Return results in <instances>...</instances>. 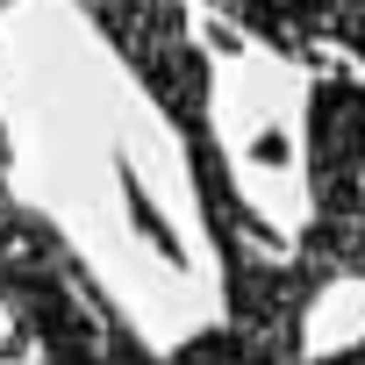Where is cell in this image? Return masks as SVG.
<instances>
[{
  "mask_svg": "<svg viewBox=\"0 0 365 365\" xmlns=\"http://www.w3.org/2000/svg\"><path fill=\"white\" fill-rule=\"evenodd\" d=\"M0 308L15 315V329L0 336V358L158 365V351L129 329V315L93 279V265L58 237V222L22 208L8 187H0Z\"/></svg>",
  "mask_w": 365,
  "mask_h": 365,
  "instance_id": "6da1fadb",
  "label": "cell"
},
{
  "mask_svg": "<svg viewBox=\"0 0 365 365\" xmlns=\"http://www.w3.org/2000/svg\"><path fill=\"white\" fill-rule=\"evenodd\" d=\"M122 201H129V222H136V237H150V251H158L165 265H187V251H179V237L165 230V215L143 201V179L129 172V158H122Z\"/></svg>",
  "mask_w": 365,
  "mask_h": 365,
  "instance_id": "7a4b0ae2",
  "label": "cell"
},
{
  "mask_svg": "<svg viewBox=\"0 0 365 365\" xmlns=\"http://www.w3.org/2000/svg\"><path fill=\"white\" fill-rule=\"evenodd\" d=\"M0 187H8V129H0Z\"/></svg>",
  "mask_w": 365,
  "mask_h": 365,
  "instance_id": "3957f363",
  "label": "cell"
}]
</instances>
